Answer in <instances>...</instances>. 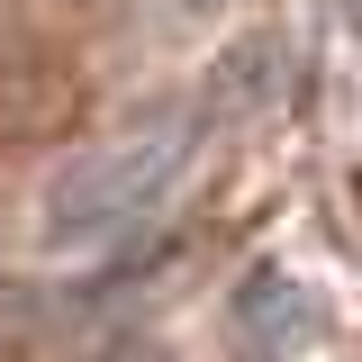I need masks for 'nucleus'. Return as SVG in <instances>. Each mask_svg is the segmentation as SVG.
Masks as SVG:
<instances>
[{"instance_id": "nucleus-1", "label": "nucleus", "mask_w": 362, "mask_h": 362, "mask_svg": "<svg viewBox=\"0 0 362 362\" xmlns=\"http://www.w3.org/2000/svg\"><path fill=\"white\" fill-rule=\"evenodd\" d=\"M199 127H209L199 109H145L136 127L64 154V163L37 181V209H28V263L82 272V263L127 254L136 235L173 209L181 173H190V154H199Z\"/></svg>"}, {"instance_id": "nucleus-2", "label": "nucleus", "mask_w": 362, "mask_h": 362, "mask_svg": "<svg viewBox=\"0 0 362 362\" xmlns=\"http://www.w3.org/2000/svg\"><path fill=\"white\" fill-rule=\"evenodd\" d=\"M235 362H308L326 344V290H308L299 272H254L226 308Z\"/></svg>"}, {"instance_id": "nucleus-3", "label": "nucleus", "mask_w": 362, "mask_h": 362, "mask_svg": "<svg viewBox=\"0 0 362 362\" xmlns=\"http://www.w3.org/2000/svg\"><path fill=\"white\" fill-rule=\"evenodd\" d=\"M145 9H163V18H181V28H199V18H218L226 0H145Z\"/></svg>"}]
</instances>
